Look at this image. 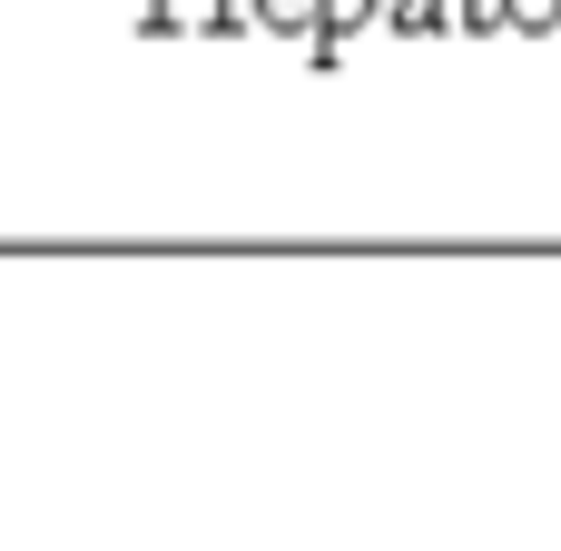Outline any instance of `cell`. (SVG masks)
I'll return each mask as SVG.
<instances>
[{"label": "cell", "mask_w": 561, "mask_h": 551, "mask_svg": "<svg viewBox=\"0 0 561 551\" xmlns=\"http://www.w3.org/2000/svg\"><path fill=\"white\" fill-rule=\"evenodd\" d=\"M394 20H404V30H434V20H444V0H394Z\"/></svg>", "instance_id": "obj_1"}, {"label": "cell", "mask_w": 561, "mask_h": 551, "mask_svg": "<svg viewBox=\"0 0 561 551\" xmlns=\"http://www.w3.org/2000/svg\"><path fill=\"white\" fill-rule=\"evenodd\" d=\"M513 20H533V30H542V20H561V0H513Z\"/></svg>", "instance_id": "obj_2"}, {"label": "cell", "mask_w": 561, "mask_h": 551, "mask_svg": "<svg viewBox=\"0 0 561 551\" xmlns=\"http://www.w3.org/2000/svg\"><path fill=\"white\" fill-rule=\"evenodd\" d=\"M355 10H365V0H325V20H355Z\"/></svg>", "instance_id": "obj_3"}, {"label": "cell", "mask_w": 561, "mask_h": 551, "mask_svg": "<svg viewBox=\"0 0 561 551\" xmlns=\"http://www.w3.org/2000/svg\"><path fill=\"white\" fill-rule=\"evenodd\" d=\"M463 10H473V20H503V0H463Z\"/></svg>", "instance_id": "obj_4"}]
</instances>
